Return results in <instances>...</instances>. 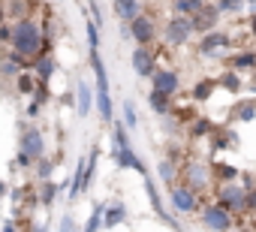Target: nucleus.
<instances>
[{"label": "nucleus", "mask_w": 256, "mask_h": 232, "mask_svg": "<svg viewBox=\"0 0 256 232\" xmlns=\"http://www.w3.org/2000/svg\"><path fill=\"white\" fill-rule=\"evenodd\" d=\"M12 52H18L24 60H40L42 54V30H40V24L36 22H30V18H22V22H16V28H12Z\"/></svg>", "instance_id": "nucleus-1"}, {"label": "nucleus", "mask_w": 256, "mask_h": 232, "mask_svg": "<svg viewBox=\"0 0 256 232\" xmlns=\"http://www.w3.org/2000/svg\"><path fill=\"white\" fill-rule=\"evenodd\" d=\"M114 142H118V151H114V160H118V166H120V169H136V172L145 178V175H148V169H145V163L136 157V151H133L130 139H126V130H124V124H114Z\"/></svg>", "instance_id": "nucleus-2"}, {"label": "nucleus", "mask_w": 256, "mask_h": 232, "mask_svg": "<svg viewBox=\"0 0 256 232\" xmlns=\"http://www.w3.org/2000/svg\"><path fill=\"white\" fill-rule=\"evenodd\" d=\"M90 66H94V72H96V108H100V118H102V121H112L108 76H106V66H102V58H100V52H90Z\"/></svg>", "instance_id": "nucleus-3"}, {"label": "nucleus", "mask_w": 256, "mask_h": 232, "mask_svg": "<svg viewBox=\"0 0 256 232\" xmlns=\"http://www.w3.org/2000/svg\"><path fill=\"white\" fill-rule=\"evenodd\" d=\"M193 30H196V24H193L190 16H175V18H169V24H166V46H184V42L193 36Z\"/></svg>", "instance_id": "nucleus-4"}, {"label": "nucleus", "mask_w": 256, "mask_h": 232, "mask_svg": "<svg viewBox=\"0 0 256 232\" xmlns=\"http://www.w3.org/2000/svg\"><path fill=\"white\" fill-rule=\"evenodd\" d=\"M202 223L211 229V232H226L232 226V217H229V208L226 205H208L202 211Z\"/></svg>", "instance_id": "nucleus-5"}, {"label": "nucleus", "mask_w": 256, "mask_h": 232, "mask_svg": "<svg viewBox=\"0 0 256 232\" xmlns=\"http://www.w3.org/2000/svg\"><path fill=\"white\" fill-rule=\"evenodd\" d=\"M22 151L30 154V157H36V160H42V154H46V139H42V133H40L36 127H28V130L22 133Z\"/></svg>", "instance_id": "nucleus-6"}, {"label": "nucleus", "mask_w": 256, "mask_h": 232, "mask_svg": "<svg viewBox=\"0 0 256 232\" xmlns=\"http://www.w3.org/2000/svg\"><path fill=\"white\" fill-rule=\"evenodd\" d=\"M220 205H226V208H235V211H241V208H247V193L241 190V187H235L232 181H226L223 187H220Z\"/></svg>", "instance_id": "nucleus-7"}, {"label": "nucleus", "mask_w": 256, "mask_h": 232, "mask_svg": "<svg viewBox=\"0 0 256 232\" xmlns=\"http://www.w3.org/2000/svg\"><path fill=\"white\" fill-rule=\"evenodd\" d=\"M130 36L139 42V46H148L154 40V22L148 16H139L136 22H130Z\"/></svg>", "instance_id": "nucleus-8"}, {"label": "nucleus", "mask_w": 256, "mask_h": 232, "mask_svg": "<svg viewBox=\"0 0 256 232\" xmlns=\"http://www.w3.org/2000/svg\"><path fill=\"white\" fill-rule=\"evenodd\" d=\"M133 70H136V76H154V54L148 52V46H139L136 52H133Z\"/></svg>", "instance_id": "nucleus-9"}, {"label": "nucleus", "mask_w": 256, "mask_h": 232, "mask_svg": "<svg viewBox=\"0 0 256 232\" xmlns=\"http://www.w3.org/2000/svg\"><path fill=\"white\" fill-rule=\"evenodd\" d=\"M178 72H172V70H160V72H154V90H163V94H175L178 90Z\"/></svg>", "instance_id": "nucleus-10"}, {"label": "nucleus", "mask_w": 256, "mask_h": 232, "mask_svg": "<svg viewBox=\"0 0 256 232\" xmlns=\"http://www.w3.org/2000/svg\"><path fill=\"white\" fill-rule=\"evenodd\" d=\"M114 12L120 22H136L142 16V6H139V0H114Z\"/></svg>", "instance_id": "nucleus-11"}, {"label": "nucleus", "mask_w": 256, "mask_h": 232, "mask_svg": "<svg viewBox=\"0 0 256 232\" xmlns=\"http://www.w3.org/2000/svg\"><path fill=\"white\" fill-rule=\"evenodd\" d=\"M172 205H175L178 211H193V208H196V196H193V190L172 187Z\"/></svg>", "instance_id": "nucleus-12"}, {"label": "nucleus", "mask_w": 256, "mask_h": 232, "mask_svg": "<svg viewBox=\"0 0 256 232\" xmlns=\"http://www.w3.org/2000/svg\"><path fill=\"white\" fill-rule=\"evenodd\" d=\"M226 42H229V40H226V34H223V30H208V34H205V40H202V46H199V52H202V54H211L214 48H223Z\"/></svg>", "instance_id": "nucleus-13"}, {"label": "nucleus", "mask_w": 256, "mask_h": 232, "mask_svg": "<svg viewBox=\"0 0 256 232\" xmlns=\"http://www.w3.org/2000/svg\"><path fill=\"white\" fill-rule=\"evenodd\" d=\"M124 217H126V211H124L120 202H108V205H106V226H108V229H112V226H120Z\"/></svg>", "instance_id": "nucleus-14"}, {"label": "nucleus", "mask_w": 256, "mask_h": 232, "mask_svg": "<svg viewBox=\"0 0 256 232\" xmlns=\"http://www.w3.org/2000/svg\"><path fill=\"white\" fill-rule=\"evenodd\" d=\"M76 90H78V114L84 118V114L90 112V102H94V96H90V88H88V82H78V84H76Z\"/></svg>", "instance_id": "nucleus-15"}, {"label": "nucleus", "mask_w": 256, "mask_h": 232, "mask_svg": "<svg viewBox=\"0 0 256 232\" xmlns=\"http://www.w3.org/2000/svg\"><path fill=\"white\" fill-rule=\"evenodd\" d=\"M217 84H220L217 78H202V82H199V84L193 88V100H196V102H205V100L211 96V90H214Z\"/></svg>", "instance_id": "nucleus-16"}, {"label": "nucleus", "mask_w": 256, "mask_h": 232, "mask_svg": "<svg viewBox=\"0 0 256 232\" xmlns=\"http://www.w3.org/2000/svg\"><path fill=\"white\" fill-rule=\"evenodd\" d=\"M172 10H175L178 16H196V12L202 10V0H175Z\"/></svg>", "instance_id": "nucleus-17"}, {"label": "nucleus", "mask_w": 256, "mask_h": 232, "mask_svg": "<svg viewBox=\"0 0 256 232\" xmlns=\"http://www.w3.org/2000/svg\"><path fill=\"white\" fill-rule=\"evenodd\" d=\"M36 72H40V82H42V84H46V82H48V78H52V72H54V60H52V58H46V54H42V58H40V60H36Z\"/></svg>", "instance_id": "nucleus-18"}, {"label": "nucleus", "mask_w": 256, "mask_h": 232, "mask_svg": "<svg viewBox=\"0 0 256 232\" xmlns=\"http://www.w3.org/2000/svg\"><path fill=\"white\" fill-rule=\"evenodd\" d=\"M151 108L160 112V114H166V112H169V94H163V90H151Z\"/></svg>", "instance_id": "nucleus-19"}, {"label": "nucleus", "mask_w": 256, "mask_h": 232, "mask_svg": "<svg viewBox=\"0 0 256 232\" xmlns=\"http://www.w3.org/2000/svg\"><path fill=\"white\" fill-rule=\"evenodd\" d=\"M232 66H235V70H253V66H256V52H241V54L232 60Z\"/></svg>", "instance_id": "nucleus-20"}, {"label": "nucleus", "mask_w": 256, "mask_h": 232, "mask_svg": "<svg viewBox=\"0 0 256 232\" xmlns=\"http://www.w3.org/2000/svg\"><path fill=\"white\" fill-rule=\"evenodd\" d=\"M217 82H220V88H226V90H232V94H238V90H241V78H238L235 72H223Z\"/></svg>", "instance_id": "nucleus-21"}, {"label": "nucleus", "mask_w": 256, "mask_h": 232, "mask_svg": "<svg viewBox=\"0 0 256 232\" xmlns=\"http://www.w3.org/2000/svg\"><path fill=\"white\" fill-rule=\"evenodd\" d=\"M214 175H217L220 181H232V178L238 175V169H235V166H226V163H214Z\"/></svg>", "instance_id": "nucleus-22"}, {"label": "nucleus", "mask_w": 256, "mask_h": 232, "mask_svg": "<svg viewBox=\"0 0 256 232\" xmlns=\"http://www.w3.org/2000/svg\"><path fill=\"white\" fill-rule=\"evenodd\" d=\"M10 6H12V10H10V16H16V18L22 22V18H24V16L30 12V0H12Z\"/></svg>", "instance_id": "nucleus-23"}, {"label": "nucleus", "mask_w": 256, "mask_h": 232, "mask_svg": "<svg viewBox=\"0 0 256 232\" xmlns=\"http://www.w3.org/2000/svg\"><path fill=\"white\" fill-rule=\"evenodd\" d=\"M205 175H208V172H205L199 163L187 166V181H190V184H202V181H205Z\"/></svg>", "instance_id": "nucleus-24"}, {"label": "nucleus", "mask_w": 256, "mask_h": 232, "mask_svg": "<svg viewBox=\"0 0 256 232\" xmlns=\"http://www.w3.org/2000/svg\"><path fill=\"white\" fill-rule=\"evenodd\" d=\"M16 84H18V90H22V94H34V76L18 72V76H16Z\"/></svg>", "instance_id": "nucleus-25"}, {"label": "nucleus", "mask_w": 256, "mask_h": 232, "mask_svg": "<svg viewBox=\"0 0 256 232\" xmlns=\"http://www.w3.org/2000/svg\"><path fill=\"white\" fill-rule=\"evenodd\" d=\"M190 133H193V136H205V133H214V130H211V124H208L205 118H199V121L190 124Z\"/></svg>", "instance_id": "nucleus-26"}, {"label": "nucleus", "mask_w": 256, "mask_h": 232, "mask_svg": "<svg viewBox=\"0 0 256 232\" xmlns=\"http://www.w3.org/2000/svg\"><path fill=\"white\" fill-rule=\"evenodd\" d=\"M124 114H126V127H136V108H133L130 100L124 102Z\"/></svg>", "instance_id": "nucleus-27"}, {"label": "nucleus", "mask_w": 256, "mask_h": 232, "mask_svg": "<svg viewBox=\"0 0 256 232\" xmlns=\"http://www.w3.org/2000/svg\"><path fill=\"white\" fill-rule=\"evenodd\" d=\"M60 232H78V229H76V220H72L70 214H66V217L60 220Z\"/></svg>", "instance_id": "nucleus-28"}, {"label": "nucleus", "mask_w": 256, "mask_h": 232, "mask_svg": "<svg viewBox=\"0 0 256 232\" xmlns=\"http://www.w3.org/2000/svg\"><path fill=\"white\" fill-rule=\"evenodd\" d=\"M90 16H94V22L102 28V12H100V6H96V0H90Z\"/></svg>", "instance_id": "nucleus-29"}, {"label": "nucleus", "mask_w": 256, "mask_h": 232, "mask_svg": "<svg viewBox=\"0 0 256 232\" xmlns=\"http://www.w3.org/2000/svg\"><path fill=\"white\" fill-rule=\"evenodd\" d=\"M160 175H163V181H166V184H169V181L175 178V175H172V166H169V163H160Z\"/></svg>", "instance_id": "nucleus-30"}, {"label": "nucleus", "mask_w": 256, "mask_h": 232, "mask_svg": "<svg viewBox=\"0 0 256 232\" xmlns=\"http://www.w3.org/2000/svg\"><path fill=\"white\" fill-rule=\"evenodd\" d=\"M42 202H46V205H52V202H54V184H48V187L42 190Z\"/></svg>", "instance_id": "nucleus-31"}, {"label": "nucleus", "mask_w": 256, "mask_h": 232, "mask_svg": "<svg viewBox=\"0 0 256 232\" xmlns=\"http://www.w3.org/2000/svg\"><path fill=\"white\" fill-rule=\"evenodd\" d=\"M238 114H241V121H250V118H253V114H256V108H253V106H247V108H241Z\"/></svg>", "instance_id": "nucleus-32"}, {"label": "nucleus", "mask_w": 256, "mask_h": 232, "mask_svg": "<svg viewBox=\"0 0 256 232\" xmlns=\"http://www.w3.org/2000/svg\"><path fill=\"white\" fill-rule=\"evenodd\" d=\"M48 175H52V163L42 160V163H40V178H48Z\"/></svg>", "instance_id": "nucleus-33"}, {"label": "nucleus", "mask_w": 256, "mask_h": 232, "mask_svg": "<svg viewBox=\"0 0 256 232\" xmlns=\"http://www.w3.org/2000/svg\"><path fill=\"white\" fill-rule=\"evenodd\" d=\"M247 208H256V190L247 193Z\"/></svg>", "instance_id": "nucleus-34"}, {"label": "nucleus", "mask_w": 256, "mask_h": 232, "mask_svg": "<svg viewBox=\"0 0 256 232\" xmlns=\"http://www.w3.org/2000/svg\"><path fill=\"white\" fill-rule=\"evenodd\" d=\"M250 30H253V36H256V12H253V18H250Z\"/></svg>", "instance_id": "nucleus-35"}, {"label": "nucleus", "mask_w": 256, "mask_h": 232, "mask_svg": "<svg viewBox=\"0 0 256 232\" xmlns=\"http://www.w3.org/2000/svg\"><path fill=\"white\" fill-rule=\"evenodd\" d=\"M4 232H16V226H12V223H6V226H4Z\"/></svg>", "instance_id": "nucleus-36"}]
</instances>
